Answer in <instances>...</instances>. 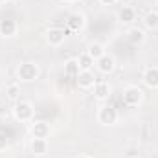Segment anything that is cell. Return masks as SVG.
I'll list each match as a JSON object with an SVG mask.
<instances>
[{
	"instance_id": "obj_9",
	"label": "cell",
	"mask_w": 158,
	"mask_h": 158,
	"mask_svg": "<svg viewBox=\"0 0 158 158\" xmlns=\"http://www.w3.org/2000/svg\"><path fill=\"white\" fill-rule=\"evenodd\" d=\"M94 96L98 98V99H107L109 96H110V85L109 83H105V81H98L96 85H94Z\"/></svg>"
},
{
	"instance_id": "obj_24",
	"label": "cell",
	"mask_w": 158,
	"mask_h": 158,
	"mask_svg": "<svg viewBox=\"0 0 158 158\" xmlns=\"http://www.w3.org/2000/svg\"><path fill=\"white\" fill-rule=\"evenodd\" d=\"M4 2H7V0H0V4H4Z\"/></svg>"
},
{
	"instance_id": "obj_16",
	"label": "cell",
	"mask_w": 158,
	"mask_h": 158,
	"mask_svg": "<svg viewBox=\"0 0 158 158\" xmlns=\"http://www.w3.org/2000/svg\"><path fill=\"white\" fill-rule=\"evenodd\" d=\"M94 59L85 52V53H81L77 59V64H79V70H92V66H94Z\"/></svg>"
},
{
	"instance_id": "obj_8",
	"label": "cell",
	"mask_w": 158,
	"mask_h": 158,
	"mask_svg": "<svg viewBox=\"0 0 158 158\" xmlns=\"http://www.w3.org/2000/svg\"><path fill=\"white\" fill-rule=\"evenodd\" d=\"M143 83L149 86V88H158V68L156 66H151L143 72Z\"/></svg>"
},
{
	"instance_id": "obj_18",
	"label": "cell",
	"mask_w": 158,
	"mask_h": 158,
	"mask_svg": "<svg viewBox=\"0 0 158 158\" xmlns=\"http://www.w3.org/2000/svg\"><path fill=\"white\" fill-rule=\"evenodd\" d=\"M64 72H66V76H72V77H76L79 72V64H77V59H70V61H66V64H64Z\"/></svg>"
},
{
	"instance_id": "obj_3",
	"label": "cell",
	"mask_w": 158,
	"mask_h": 158,
	"mask_svg": "<svg viewBox=\"0 0 158 158\" xmlns=\"http://www.w3.org/2000/svg\"><path fill=\"white\" fill-rule=\"evenodd\" d=\"M142 98H143V92L138 86H127L125 92H123V101L129 107H136L142 101Z\"/></svg>"
},
{
	"instance_id": "obj_5",
	"label": "cell",
	"mask_w": 158,
	"mask_h": 158,
	"mask_svg": "<svg viewBox=\"0 0 158 158\" xmlns=\"http://www.w3.org/2000/svg\"><path fill=\"white\" fill-rule=\"evenodd\" d=\"M76 81H77L79 88H94V85L98 83L96 76L92 74V70H81L76 76Z\"/></svg>"
},
{
	"instance_id": "obj_20",
	"label": "cell",
	"mask_w": 158,
	"mask_h": 158,
	"mask_svg": "<svg viewBox=\"0 0 158 158\" xmlns=\"http://www.w3.org/2000/svg\"><path fill=\"white\" fill-rule=\"evenodd\" d=\"M6 145H7V138L6 134H0V149H6Z\"/></svg>"
},
{
	"instance_id": "obj_2",
	"label": "cell",
	"mask_w": 158,
	"mask_h": 158,
	"mask_svg": "<svg viewBox=\"0 0 158 158\" xmlns=\"http://www.w3.org/2000/svg\"><path fill=\"white\" fill-rule=\"evenodd\" d=\"M17 74H19V77L22 79V81H28V83H30V81L37 79L39 68H37V64H33V63H22V64L19 66Z\"/></svg>"
},
{
	"instance_id": "obj_15",
	"label": "cell",
	"mask_w": 158,
	"mask_h": 158,
	"mask_svg": "<svg viewBox=\"0 0 158 158\" xmlns=\"http://www.w3.org/2000/svg\"><path fill=\"white\" fill-rule=\"evenodd\" d=\"M118 17H119V20H123V22H132L134 17H136V13H134V9L131 6H121Z\"/></svg>"
},
{
	"instance_id": "obj_19",
	"label": "cell",
	"mask_w": 158,
	"mask_h": 158,
	"mask_svg": "<svg viewBox=\"0 0 158 158\" xmlns=\"http://www.w3.org/2000/svg\"><path fill=\"white\" fill-rule=\"evenodd\" d=\"M145 26L147 28H156L158 26V13H147L145 15Z\"/></svg>"
},
{
	"instance_id": "obj_17",
	"label": "cell",
	"mask_w": 158,
	"mask_h": 158,
	"mask_svg": "<svg viewBox=\"0 0 158 158\" xmlns=\"http://www.w3.org/2000/svg\"><path fill=\"white\" fill-rule=\"evenodd\" d=\"M143 39H145L143 30H140V28H132V30L129 31V40H131L132 44H142Z\"/></svg>"
},
{
	"instance_id": "obj_1",
	"label": "cell",
	"mask_w": 158,
	"mask_h": 158,
	"mask_svg": "<svg viewBox=\"0 0 158 158\" xmlns=\"http://www.w3.org/2000/svg\"><path fill=\"white\" fill-rule=\"evenodd\" d=\"M13 114H15V118L19 119V121H30V119L33 118V107L28 101H20V103L15 105Z\"/></svg>"
},
{
	"instance_id": "obj_12",
	"label": "cell",
	"mask_w": 158,
	"mask_h": 158,
	"mask_svg": "<svg viewBox=\"0 0 158 158\" xmlns=\"http://www.w3.org/2000/svg\"><path fill=\"white\" fill-rule=\"evenodd\" d=\"M83 24H85V19H83V15H79V13L70 15V17H68V20H66V26H68V30H72V31L81 30V28H83Z\"/></svg>"
},
{
	"instance_id": "obj_22",
	"label": "cell",
	"mask_w": 158,
	"mask_h": 158,
	"mask_svg": "<svg viewBox=\"0 0 158 158\" xmlns=\"http://www.w3.org/2000/svg\"><path fill=\"white\" fill-rule=\"evenodd\" d=\"M103 6H112V4H116V0H99Z\"/></svg>"
},
{
	"instance_id": "obj_23",
	"label": "cell",
	"mask_w": 158,
	"mask_h": 158,
	"mask_svg": "<svg viewBox=\"0 0 158 158\" xmlns=\"http://www.w3.org/2000/svg\"><path fill=\"white\" fill-rule=\"evenodd\" d=\"M118 4H121V6H129L131 4V0H116Z\"/></svg>"
},
{
	"instance_id": "obj_10",
	"label": "cell",
	"mask_w": 158,
	"mask_h": 158,
	"mask_svg": "<svg viewBox=\"0 0 158 158\" xmlns=\"http://www.w3.org/2000/svg\"><path fill=\"white\" fill-rule=\"evenodd\" d=\"M64 37H66V31H64V30H59V28L50 30L48 35H46V39H48V42H50L52 46H59V44L64 40Z\"/></svg>"
},
{
	"instance_id": "obj_25",
	"label": "cell",
	"mask_w": 158,
	"mask_h": 158,
	"mask_svg": "<svg viewBox=\"0 0 158 158\" xmlns=\"http://www.w3.org/2000/svg\"><path fill=\"white\" fill-rule=\"evenodd\" d=\"M155 4H156V7H158V0H156V2H155Z\"/></svg>"
},
{
	"instance_id": "obj_11",
	"label": "cell",
	"mask_w": 158,
	"mask_h": 158,
	"mask_svg": "<svg viewBox=\"0 0 158 158\" xmlns=\"http://www.w3.org/2000/svg\"><path fill=\"white\" fill-rule=\"evenodd\" d=\"M31 134H33V138H48V134H50L48 123H44V121L33 123L31 125Z\"/></svg>"
},
{
	"instance_id": "obj_21",
	"label": "cell",
	"mask_w": 158,
	"mask_h": 158,
	"mask_svg": "<svg viewBox=\"0 0 158 158\" xmlns=\"http://www.w3.org/2000/svg\"><path fill=\"white\" fill-rule=\"evenodd\" d=\"M17 86H9V98H17Z\"/></svg>"
},
{
	"instance_id": "obj_4",
	"label": "cell",
	"mask_w": 158,
	"mask_h": 158,
	"mask_svg": "<svg viewBox=\"0 0 158 158\" xmlns=\"http://www.w3.org/2000/svg\"><path fill=\"white\" fill-rule=\"evenodd\" d=\"M98 119H99V123H103V125H114V123L118 121V110H116L114 107L107 105V107H103V109L99 110Z\"/></svg>"
},
{
	"instance_id": "obj_6",
	"label": "cell",
	"mask_w": 158,
	"mask_h": 158,
	"mask_svg": "<svg viewBox=\"0 0 158 158\" xmlns=\"http://www.w3.org/2000/svg\"><path fill=\"white\" fill-rule=\"evenodd\" d=\"M96 66H98V70H99L101 74H110V72L116 68V61H114L112 55L105 53V55H101V57L96 61Z\"/></svg>"
},
{
	"instance_id": "obj_7",
	"label": "cell",
	"mask_w": 158,
	"mask_h": 158,
	"mask_svg": "<svg viewBox=\"0 0 158 158\" xmlns=\"http://www.w3.org/2000/svg\"><path fill=\"white\" fill-rule=\"evenodd\" d=\"M17 22L13 20V19H4V20H0V35H4V37H13L15 33H17Z\"/></svg>"
},
{
	"instance_id": "obj_14",
	"label": "cell",
	"mask_w": 158,
	"mask_h": 158,
	"mask_svg": "<svg viewBox=\"0 0 158 158\" xmlns=\"http://www.w3.org/2000/svg\"><path fill=\"white\" fill-rule=\"evenodd\" d=\"M86 53L94 59V61H98L101 55H105V48L99 44V42H92L90 46H88V50H86Z\"/></svg>"
},
{
	"instance_id": "obj_26",
	"label": "cell",
	"mask_w": 158,
	"mask_h": 158,
	"mask_svg": "<svg viewBox=\"0 0 158 158\" xmlns=\"http://www.w3.org/2000/svg\"><path fill=\"white\" fill-rule=\"evenodd\" d=\"M79 158H88V156H79Z\"/></svg>"
},
{
	"instance_id": "obj_13",
	"label": "cell",
	"mask_w": 158,
	"mask_h": 158,
	"mask_svg": "<svg viewBox=\"0 0 158 158\" xmlns=\"http://www.w3.org/2000/svg\"><path fill=\"white\" fill-rule=\"evenodd\" d=\"M46 149H48L46 138H33V142H31V153H35V155H44Z\"/></svg>"
}]
</instances>
